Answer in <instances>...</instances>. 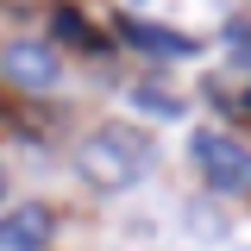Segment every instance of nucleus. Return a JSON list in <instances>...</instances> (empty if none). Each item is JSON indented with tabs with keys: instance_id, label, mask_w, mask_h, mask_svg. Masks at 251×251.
Listing matches in <instances>:
<instances>
[{
	"instance_id": "obj_1",
	"label": "nucleus",
	"mask_w": 251,
	"mask_h": 251,
	"mask_svg": "<svg viewBox=\"0 0 251 251\" xmlns=\"http://www.w3.org/2000/svg\"><path fill=\"white\" fill-rule=\"evenodd\" d=\"M151 151H157V145L145 138V132L107 120V126H94L88 138H75V176H82L88 188H100V195H120V188L145 182Z\"/></svg>"
},
{
	"instance_id": "obj_2",
	"label": "nucleus",
	"mask_w": 251,
	"mask_h": 251,
	"mask_svg": "<svg viewBox=\"0 0 251 251\" xmlns=\"http://www.w3.org/2000/svg\"><path fill=\"white\" fill-rule=\"evenodd\" d=\"M195 170L214 195H251V151L226 132H195Z\"/></svg>"
},
{
	"instance_id": "obj_3",
	"label": "nucleus",
	"mask_w": 251,
	"mask_h": 251,
	"mask_svg": "<svg viewBox=\"0 0 251 251\" xmlns=\"http://www.w3.org/2000/svg\"><path fill=\"white\" fill-rule=\"evenodd\" d=\"M57 75H63L57 44H44V38H13V44H0V82H6V88L44 94V88H57Z\"/></svg>"
},
{
	"instance_id": "obj_4",
	"label": "nucleus",
	"mask_w": 251,
	"mask_h": 251,
	"mask_svg": "<svg viewBox=\"0 0 251 251\" xmlns=\"http://www.w3.org/2000/svg\"><path fill=\"white\" fill-rule=\"evenodd\" d=\"M120 38L132 44V50L157 57V63H188V57H201V44H195L188 31H176V25H157V19H126V13H120Z\"/></svg>"
},
{
	"instance_id": "obj_5",
	"label": "nucleus",
	"mask_w": 251,
	"mask_h": 251,
	"mask_svg": "<svg viewBox=\"0 0 251 251\" xmlns=\"http://www.w3.org/2000/svg\"><path fill=\"white\" fill-rule=\"evenodd\" d=\"M50 207H38V201H25V207H13V214H0V251H50Z\"/></svg>"
},
{
	"instance_id": "obj_6",
	"label": "nucleus",
	"mask_w": 251,
	"mask_h": 251,
	"mask_svg": "<svg viewBox=\"0 0 251 251\" xmlns=\"http://www.w3.org/2000/svg\"><path fill=\"white\" fill-rule=\"evenodd\" d=\"M214 94H226L232 107H251V31L245 25H232V50L214 75Z\"/></svg>"
},
{
	"instance_id": "obj_7",
	"label": "nucleus",
	"mask_w": 251,
	"mask_h": 251,
	"mask_svg": "<svg viewBox=\"0 0 251 251\" xmlns=\"http://www.w3.org/2000/svg\"><path fill=\"white\" fill-rule=\"evenodd\" d=\"M132 100H138L145 113H157V120H182V107H188L182 94H170V88H138Z\"/></svg>"
},
{
	"instance_id": "obj_8",
	"label": "nucleus",
	"mask_w": 251,
	"mask_h": 251,
	"mask_svg": "<svg viewBox=\"0 0 251 251\" xmlns=\"http://www.w3.org/2000/svg\"><path fill=\"white\" fill-rule=\"evenodd\" d=\"M57 31H63V38H82L88 50H100V38L88 31V19H75V13H57Z\"/></svg>"
},
{
	"instance_id": "obj_9",
	"label": "nucleus",
	"mask_w": 251,
	"mask_h": 251,
	"mask_svg": "<svg viewBox=\"0 0 251 251\" xmlns=\"http://www.w3.org/2000/svg\"><path fill=\"white\" fill-rule=\"evenodd\" d=\"M0 201H6V170H0Z\"/></svg>"
}]
</instances>
